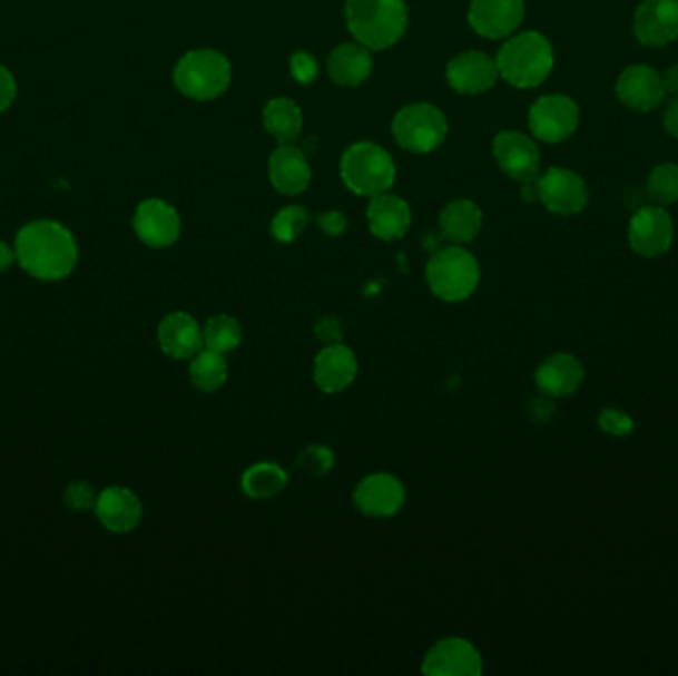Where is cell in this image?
I'll return each mask as SVG.
<instances>
[{
  "label": "cell",
  "mask_w": 678,
  "mask_h": 676,
  "mask_svg": "<svg viewBox=\"0 0 678 676\" xmlns=\"http://www.w3.org/2000/svg\"><path fill=\"white\" fill-rule=\"evenodd\" d=\"M639 193H641L639 189H627V193H625V199H627V203H625V205H627L629 208H635V210H637V208H641V195H639Z\"/></svg>",
  "instance_id": "cell-44"
},
{
  "label": "cell",
  "mask_w": 678,
  "mask_h": 676,
  "mask_svg": "<svg viewBox=\"0 0 678 676\" xmlns=\"http://www.w3.org/2000/svg\"><path fill=\"white\" fill-rule=\"evenodd\" d=\"M407 502V488L401 478L390 472H373L363 477L353 490V504L370 518H393Z\"/></svg>",
  "instance_id": "cell-8"
},
{
  "label": "cell",
  "mask_w": 678,
  "mask_h": 676,
  "mask_svg": "<svg viewBox=\"0 0 678 676\" xmlns=\"http://www.w3.org/2000/svg\"><path fill=\"white\" fill-rule=\"evenodd\" d=\"M289 70L299 84H312L317 78V62L314 60V56L306 55V52H296L292 56Z\"/></svg>",
  "instance_id": "cell-37"
},
{
  "label": "cell",
  "mask_w": 678,
  "mask_h": 676,
  "mask_svg": "<svg viewBox=\"0 0 678 676\" xmlns=\"http://www.w3.org/2000/svg\"><path fill=\"white\" fill-rule=\"evenodd\" d=\"M662 81H665V90L678 98V62L670 66Z\"/></svg>",
  "instance_id": "cell-42"
},
{
  "label": "cell",
  "mask_w": 678,
  "mask_h": 676,
  "mask_svg": "<svg viewBox=\"0 0 678 676\" xmlns=\"http://www.w3.org/2000/svg\"><path fill=\"white\" fill-rule=\"evenodd\" d=\"M441 235L452 244H469L482 231V210L469 199L452 200L439 217Z\"/></svg>",
  "instance_id": "cell-25"
},
{
  "label": "cell",
  "mask_w": 678,
  "mask_h": 676,
  "mask_svg": "<svg viewBox=\"0 0 678 676\" xmlns=\"http://www.w3.org/2000/svg\"><path fill=\"white\" fill-rule=\"evenodd\" d=\"M426 284L434 298L459 304L471 298L480 284V264L459 244L434 251L426 264Z\"/></svg>",
  "instance_id": "cell-4"
},
{
  "label": "cell",
  "mask_w": 678,
  "mask_h": 676,
  "mask_svg": "<svg viewBox=\"0 0 678 676\" xmlns=\"http://www.w3.org/2000/svg\"><path fill=\"white\" fill-rule=\"evenodd\" d=\"M345 22L360 45L385 50L405 35L407 7L403 0H347Z\"/></svg>",
  "instance_id": "cell-2"
},
{
  "label": "cell",
  "mask_w": 678,
  "mask_h": 676,
  "mask_svg": "<svg viewBox=\"0 0 678 676\" xmlns=\"http://www.w3.org/2000/svg\"><path fill=\"white\" fill-rule=\"evenodd\" d=\"M317 226H320L326 235L340 236L344 235L345 228H347V221H345L342 213L330 210V213H324V215L317 217Z\"/></svg>",
  "instance_id": "cell-40"
},
{
  "label": "cell",
  "mask_w": 678,
  "mask_h": 676,
  "mask_svg": "<svg viewBox=\"0 0 678 676\" xmlns=\"http://www.w3.org/2000/svg\"><path fill=\"white\" fill-rule=\"evenodd\" d=\"M497 66L498 74L510 86L520 90H530L540 86L552 72V45L534 30L515 35L500 48Z\"/></svg>",
  "instance_id": "cell-3"
},
{
  "label": "cell",
  "mask_w": 678,
  "mask_h": 676,
  "mask_svg": "<svg viewBox=\"0 0 678 676\" xmlns=\"http://www.w3.org/2000/svg\"><path fill=\"white\" fill-rule=\"evenodd\" d=\"M449 124L443 111L431 104H413L401 109L393 119V136L397 144L413 154H431L443 145Z\"/></svg>",
  "instance_id": "cell-7"
},
{
  "label": "cell",
  "mask_w": 678,
  "mask_h": 676,
  "mask_svg": "<svg viewBox=\"0 0 678 676\" xmlns=\"http://www.w3.org/2000/svg\"><path fill=\"white\" fill-rule=\"evenodd\" d=\"M586 379L581 361L571 353H553L540 363L534 381L542 395L552 399L570 398Z\"/></svg>",
  "instance_id": "cell-22"
},
{
  "label": "cell",
  "mask_w": 678,
  "mask_h": 676,
  "mask_svg": "<svg viewBox=\"0 0 678 676\" xmlns=\"http://www.w3.org/2000/svg\"><path fill=\"white\" fill-rule=\"evenodd\" d=\"M161 352L175 361H189L205 347L203 325L187 312H171L157 327Z\"/></svg>",
  "instance_id": "cell-19"
},
{
  "label": "cell",
  "mask_w": 678,
  "mask_h": 676,
  "mask_svg": "<svg viewBox=\"0 0 678 676\" xmlns=\"http://www.w3.org/2000/svg\"><path fill=\"white\" fill-rule=\"evenodd\" d=\"M498 66L484 52H462L446 66V80L452 90L466 96L489 91L498 81Z\"/></svg>",
  "instance_id": "cell-21"
},
{
  "label": "cell",
  "mask_w": 678,
  "mask_h": 676,
  "mask_svg": "<svg viewBox=\"0 0 678 676\" xmlns=\"http://www.w3.org/2000/svg\"><path fill=\"white\" fill-rule=\"evenodd\" d=\"M357 373H360L357 355L345 343L322 347L312 368L314 383L326 395H337L345 389L352 388Z\"/></svg>",
  "instance_id": "cell-17"
},
{
  "label": "cell",
  "mask_w": 678,
  "mask_h": 676,
  "mask_svg": "<svg viewBox=\"0 0 678 676\" xmlns=\"http://www.w3.org/2000/svg\"><path fill=\"white\" fill-rule=\"evenodd\" d=\"M17 98V81L7 66L0 63V111L9 109Z\"/></svg>",
  "instance_id": "cell-38"
},
{
  "label": "cell",
  "mask_w": 678,
  "mask_h": 676,
  "mask_svg": "<svg viewBox=\"0 0 678 676\" xmlns=\"http://www.w3.org/2000/svg\"><path fill=\"white\" fill-rule=\"evenodd\" d=\"M645 195L655 200L659 207H667L678 200V165L675 163H660L649 177Z\"/></svg>",
  "instance_id": "cell-31"
},
{
  "label": "cell",
  "mask_w": 678,
  "mask_h": 676,
  "mask_svg": "<svg viewBox=\"0 0 678 676\" xmlns=\"http://www.w3.org/2000/svg\"><path fill=\"white\" fill-rule=\"evenodd\" d=\"M96 516L101 526L114 533L136 530L144 518V504L129 488L109 487L101 490L96 500Z\"/></svg>",
  "instance_id": "cell-20"
},
{
  "label": "cell",
  "mask_w": 678,
  "mask_h": 676,
  "mask_svg": "<svg viewBox=\"0 0 678 676\" xmlns=\"http://www.w3.org/2000/svg\"><path fill=\"white\" fill-rule=\"evenodd\" d=\"M327 70L337 86H360L373 70L370 48L363 45H342L327 60Z\"/></svg>",
  "instance_id": "cell-26"
},
{
  "label": "cell",
  "mask_w": 678,
  "mask_h": 676,
  "mask_svg": "<svg viewBox=\"0 0 678 676\" xmlns=\"http://www.w3.org/2000/svg\"><path fill=\"white\" fill-rule=\"evenodd\" d=\"M314 335H316L317 342L322 343V347L344 343V322L340 317L334 316V314L317 317L316 324H314Z\"/></svg>",
  "instance_id": "cell-34"
},
{
  "label": "cell",
  "mask_w": 678,
  "mask_h": 676,
  "mask_svg": "<svg viewBox=\"0 0 678 676\" xmlns=\"http://www.w3.org/2000/svg\"><path fill=\"white\" fill-rule=\"evenodd\" d=\"M528 124L532 134L543 144H561L578 129V104L563 94L543 96L530 108Z\"/></svg>",
  "instance_id": "cell-9"
},
{
  "label": "cell",
  "mask_w": 678,
  "mask_h": 676,
  "mask_svg": "<svg viewBox=\"0 0 678 676\" xmlns=\"http://www.w3.org/2000/svg\"><path fill=\"white\" fill-rule=\"evenodd\" d=\"M538 200L553 215L571 217L586 210L589 203V189L586 180L578 173L561 167H552L535 179Z\"/></svg>",
  "instance_id": "cell-10"
},
{
  "label": "cell",
  "mask_w": 678,
  "mask_h": 676,
  "mask_svg": "<svg viewBox=\"0 0 678 676\" xmlns=\"http://www.w3.org/2000/svg\"><path fill=\"white\" fill-rule=\"evenodd\" d=\"M296 464L308 477H324L334 469L335 454L326 444H308L298 452Z\"/></svg>",
  "instance_id": "cell-33"
},
{
  "label": "cell",
  "mask_w": 678,
  "mask_h": 676,
  "mask_svg": "<svg viewBox=\"0 0 678 676\" xmlns=\"http://www.w3.org/2000/svg\"><path fill=\"white\" fill-rule=\"evenodd\" d=\"M14 261H17V251H12L9 244L0 241V272L7 271Z\"/></svg>",
  "instance_id": "cell-43"
},
{
  "label": "cell",
  "mask_w": 678,
  "mask_h": 676,
  "mask_svg": "<svg viewBox=\"0 0 678 676\" xmlns=\"http://www.w3.org/2000/svg\"><path fill=\"white\" fill-rule=\"evenodd\" d=\"M17 261L38 280L55 282L73 271L78 262V244L72 233L56 221H35L17 235Z\"/></svg>",
  "instance_id": "cell-1"
},
{
  "label": "cell",
  "mask_w": 678,
  "mask_h": 676,
  "mask_svg": "<svg viewBox=\"0 0 678 676\" xmlns=\"http://www.w3.org/2000/svg\"><path fill=\"white\" fill-rule=\"evenodd\" d=\"M616 90L621 104L639 114H649L659 108L667 96L662 76L647 63H633L625 68L617 80Z\"/></svg>",
  "instance_id": "cell-14"
},
{
  "label": "cell",
  "mask_w": 678,
  "mask_h": 676,
  "mask_svg": "<svg viewBox=\"0 0 678 676\" xmlns=\"http://www.w3.org/2000/svg\"><path fill=\"white\" fill-rule=\"evenodd\" d=\"M342 177L355 195L377 197L387 193L395 183V165L391 155L380 145L355 144L342 157Z\"/></svg>",
  "instance_id": "cell-6"
},
{
  "label": "cell",
  "mask_w": 678,
  "mask_h": 676,
  "mask_svg": "<svg viewBox=\"0 0 678 676\" xmlns=\"http://www.w3.org/2000/svg\"><path fill=\"white\" fill-rule=\"evenodd\" d=\"M302 121V109L288 98H276L264 108V127L281 145L294 144L298 139Z\"/></svg>",
  "instance_id": "cell-28"
},
{
  "label": "cell",
  "mask_w": 678,
  "mask_h": 676,
  "mask_svg": "<svg viewBox=\"0 0 678 676\" xmlns=\"http://www.w3.org/2000/svg\"><path fill=\"white\" fill-rule=\"evenodd\" d=\"M245 337L243 324L235 316L228 314H217L208 317L207 324L203 325V343L207 350L213 352L226 353L235 352L240 347Z\"/></svg>",
  "instance_id": "cell-30"
},
{
  "label": "cell",
  "mask_w": 678,
  "mask_h": 676,
  "mask_svg": "<svg viewBox=\"0 0 678 676\" xmlns=\"http://www.w3.org/2000/svg\"><path fill=\"white\" fill-rule=\"evenodd\" d=\"M308 223L309 215L306 208L299 207V205L284 207L281 213H276V217L272 218L271 235L278 243H294L306 231Z\"/></svg>",
  "instance_id": "cell-32"
},
{
  "label": "cell",
  "mask_w": 678,
  "mask_h": 676,
  "mask_svg": "<svg viewBox=\"0 0 678 676\" xmlns=\"http://www.w3.org/2000/svg\"><path fill=\"white\" fill-rule=\"evenodd\" d=\"M134 228L149 248H167L181 236V217L161 199H147L137 207Z\"/></svg>",
  "instance_id": "cell-16"
},
{
  "label": "cell",
  "mask_w": 678,
  "mask_h": 676,
  "mask_svg": "<svg viewBox=\"0 0 678 676\" xmlns=\"http://www.w3.org/2000/svg\"><path fill=\"white\" fill-rule=\"evenodd\" d=\"M175 86L190 100H215L230 86L233 70L226 56L217 50H193L175 66Z\"/></svg>",
  "instance_id": "cell-5"
},
{
  "label": "cell",
  "mask_w": 678,
  "mask_h": 676,
  "mask_svg": "<svg viewBox=\"0 0 678 676\" xmlns=\"http://www.w3.org/2000/svg\"><path fill=\"white\" fill-rule=\"evenodd\" d=\"M633 32L642 46L662 48L678 38V0H642Z\"/></svg>",
  "instance_id": "cell-15"
},
{
  "label": "cell",
  "mask_w": 678,
  "mask_h": 676,
  "mask_svg": "<svg viewBox=\"0 0 678 676\" xmlns=\"http://www.w3.org/2000/svg\"><path fill=\"white\" fill-rule=\"evenodd\" d=\"M629 246L642 258H659L669 253L675 238L672 218L659 205H642L633 213L627 231Z\"/></svg>",
  "instance_id": "cell-12"
},
{
  "label": "cell",
  "mask_w": 678,
  "mask_h": 676,
  "mask_svg": "<svg viewBox=\"0 0 678 676\" xmlns=\"http://www.w3.org/2000/svg\"><path fill=\"white\" fill-rule=\"evenodd\" d=\"M522 199L528 200V203L538 200V189H535V185H532V183H524V187H522Z\"/></svg>",
  "instance_id": "cell-45"
},
{
  "label": "cell",
  "mask_w": 678,
  "mask_h": 676,
  "mask_svg": "<svg viewBox=\"0 0 678 676\" xmlns=\"http://www.w3.org/2000/svg\"><path fill=\"white\" fill-rule=\"evenodd\" d=\"M189 378L200 393H217L228 381V361L223 353L203 347L189 360Z\"/></svg>",
  "instance_id": "cell-29"
},
{
  "label": "cell",
  "mask_w": 678,
  "mask_h": 676,
  "mask_svg": "<svg viewBox=\"0 0 678 676\" xmlns=\"http://www.w3.org/2000/svg\"><path fill=\"white\" fill-rule=\"evenodd\" d=\"M553 401L552 398H548V395H542V398H535L530 401V405H528V415L530 419L538 424L550 423V419L553 417Z\"/></svg>",
  "instance_id": "cell-39"
},
{
  "label": "cell",
  "mask_w": 678,
  "mask_h": 676,
  "mask_svg": "<svg viewBox=\"0 0 678 676\" xmlns=\"http://www.w3.org/2000/svg\"><path fill=\"white\" fill-rule=\"evenodd\" d=\"M524 0H472L469 22L480 37L507 38L524 20Z\"/></svg>",
  "instance_id": "cell-18"
},
{
  "label": "cell",
  "mask_w": 678,
  "mask_h": 676,
  "mask_svg": "<svg viewBox=\"0 0 678 676\" xmlns=\"http://www.w3.org/2000/svg\"><path fill=\"white\" fill-rule=\"evenodd\" d=\"M494 159L510 179L534 183L540 177V151L534 141L520 131H502L492 144Z\"/></svg>",
  "instance_id": "cell-13"
},
{
  "label": "cell",
  "mask_w": 678,
  "mask_h": 676,
  "mask_svg": "<svg viewBox=\"0 0 678 676\" xmlns=\"http://www.w3.org/2000/svg\"><path fill=\"white\" fill-rule=\"evenodd\" d=\"M66 504L70 506L72 510L78 512H88L91 508H96V500H98V492L96 488L91 487L90 482H72L66 494H63Z\"/></svg>",
  "instance_id": "cell-35"
},
{
  "label": "cell",
  "mask_w": 678,
  "mask_h": 676,
  "mask_svg": "<svg viewBox=\"0 0 678 676\" xmlns=\"http://www.w3.org/2000/svg\"><path fill=\"white\" fill-rule=\"evenodd\" d=\"M271 183L274 189L282 195H302L308 189L309 172L308 159L306 155L299 151L294 145H281L274 154L271 155V167H268Z\"/></svg>",
  "instance_id": "cell-24"
},
{
  "label": "cell",
  "mask_w": 678,
  "mask_h": 676,
  "mask_svg": "<svg viewBox=\"0 0 678 676\" xmlns=\"http://www.w3.org/2000/svg\"><path fill=\"white\" fill-rule=\"evenodd\" d=\"M662 126L667 129V134L678 139V98H672L667 104L665 116H662Z\"/></svg>",
  "instance_id": "cell-41"
},
{
  "label": "cell",
  "mask_w": 678,
  "mask_h": 676,
  "mask_svg": "<svg viewBox=\"0 0 678 676\" xmlns=\"http://www.w3.org/2000/svg\"><path fill=\"white\" fill-rule=\"evenodd\" d=\"M367 223L371 235L385 243H393L407 235L411 228V208L397 195L381 193L377 197H371Z\"/></svg>",
  "instance_id": "cell-23"
},
{
  "label": "cell",
  "mask_w": 678,
  "mask_h": 676,
  "mask_svg": "<svg viewBox=\"0 0 678 676\" xmlns=\"http://www.w3.org/2000/svg\"><path fill=\"white\" fill-rule=\"evenodd\" d=\"M597 421H599V429L611 437H627V434L633 433L635 421L623 411L606 409V411H601Z\"/></svg>",
  "instance_id": "cell-36"
},
{
  "label": "cell",
  "mask_w": 678,
  "mask_h": 676,
  "mask_svg": "<svg viewBox=\"0 0 678 676\" xmlns=\"http://www.w3.org/2000/svg\"><path fill=\"white\" fill-rule=\"evenodd\" d=\"M421 670L426 676H480L484 673V658L471 640L444 637L426 650Z\"/></svg>",
  "instance_id": "cell-11"
},
{
  "label": "cell",
  "mask_w": 678,
  "mask_h": 676,
  "mask_svg": "<svg viewBox=\"0 0 678 676\" xmlns=\"http://www.w3.org/2000/svg\"><path fill=\"white\" fill-rule=\"evenodd\" d=\"M288 487V472L278 462H254L240 477V490L253 500H271Z\"/></svg>",
  "instance_id": "cell-27"
}]
</instances>
